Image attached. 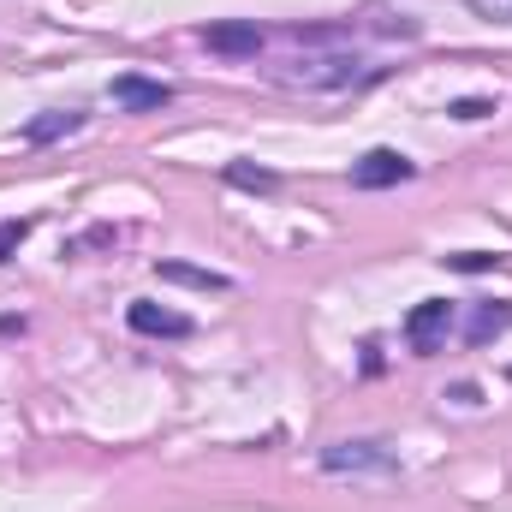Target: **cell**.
Segmentation results:
<instances>
[{
	"label": "cell",
	"mask_w": 512,
	"mask_h": 512,
	"mask_svg": "<svg viewBox=\"0 0 512 512\" xmlns=\"http://www.w3.org/2000/svg\"><path fill=\"white\" fill-rule=\"evenodd\" d=\"M322 471H334V477H393L399 453L387 441H334V447H322Z\"/></svg>",
	"instance_id": "1"
},
{
	"label": "cell",
	"mask_w": 512,
	"mask_h": 512,
	"mask_svg": "<svg viewBox=\"0 0 512 512\" xmlns=\"http://www.w3.org/2000/svg\"><path fill=\"white\" fill-rule=\"evenodd\" d=\"M358 78H370V66L352 60V54H310V60L286 66V84H304V90H346Z\"/></svg>",
	"instance_id": "2"
},
{
	"label": "cell",
	"mask_w": 512,
	"mask_h": 512,
	"mask_svg": "<svg viewBox=\"0 0 512 512\" xmlns=\"http://www.w3.org/2000/svg\"><path fill=\"white\" fill-rule=\"evenodd\" d=\"M447 328H453V304H447V298H423V304H411V316H405V346H411L417 358H429V352L447 340Z\"/></svg>",
	"instance_id": "3"
},
{
	"label": "cell",
	"mask_w": 512,
	"mask_h": 512,
	"mask_svg": "<svg viewBox=\"0 0 512 512\" xmlns=\"http://www.w3.org/2000/svg\"><path fill=\"white\" fill-rule=\"evenodd\" d=\"M108 96H114V108H126V114H161V108L173 102V84L143 78V72H120V78L108 84Z\"/></svg>",
	"instance_id": "4"
},
{
	"label": "cell",
	"mask_w": 512,
	"mask_h": 512,
	"mask_svg": "<svg viewBox=\"0 0 512 512\" xmlns=\"http://www.w3.org/2000/svg\"><path fill=\"white\" fill-rule=\"evenodd\" d=\"M411 173H417V161L399 155V149H370L364 161H352V185H358V191H387V185H399V179H411Z\"/></svg>",
	"instance_id": "5"
},
{
	"label": "cell",
	"mask_w": 512,
	"mask_h": 512,
	"mask_svg": "<svg viewBox=\"0 0 512 512\" xmlns=\"http://www.w3.org/2000/svg\"><path fill=\"white\" fill-rule=\"evenodd\" d=\"M203 42H209V54H227V60H256L262 54V30L251 18H221V24L203 30Z\"/></svg>",
	"instance_id": "6"
},
{
	"label": "cell",
	"mask_w": 512,
	"mask_h": 512,
	"mask_svg": "<svg viewBox=\"0 0 512 512\" xmlns=\"http://www.w3.org/2000/svg\"><path fill=\"white\" fill-rule=\"evenodd\" d=\"M126 322L137 334H155V340H185V334H191V316H179V310H167V304H149V298L131 304Z\"/></svg>",
	"instance_id": "7"
},
{
	"label": "cell",
	"mask_w": 512,
	"mask_h": 512,
	"mask_svg": "<svg viewBox=\"0 0 512 512\" xmlns=\"http://www.w3.org/2000/svg\"><path fill=\"white\" fill-rule=\"evenodd\" d=\"M512 328V298H495V304H477V316L465 322V340L471 346H489V340H501Z\"/></svg>",
	"instance_id": "8"
},
{
	"label": "cell",
	"mask_w": 512,
	"mask_h": 512,
	"mask_svg": "<svg viewBox=\"0 0 512 512\" xmlns=\"http://www.w3.org/2000/svg\"><path fill=\"white\" fill-rule=\"evenodd\" d=\"M155 274H161V280H173V286H197V292H227V286H233L227 274L197 268V262H155Z\"/></svg>",
	"instance_id": "9"
},
{
	"label": "cell",
	"mask_w": 512,
	"mask_h": 512,
	"mask_svg": "<svg viewBox=\"0 0 512 512\" xmlns=\"http://www.w3.org/2000/svg\"><path fill=\"white\" fill-rule=\"evenodd\" d=\"M78 126H84V114H78V108H54V114H36L18 137H24V143H54V137H72Z\"/></svg>",
	"instance_id": "10"
},
{
	"label": "cell",
	"mask_w": 512,
	"mask_h": 512,
	"mask_svg": "<svg viewBox=\"0 0 512 512\" xmlns=\"http://www.w3.org/2000/svg\"><path fill=\"white\" fill-rule=\"evenodd\" d=\"M227 179H233V185H245V191H274V185H280L268 167H251V161H227Z\"/></svg>",
	"instance_id": "11"
},
{
	"label": "cell",
	"mask_w": 512,
	"mask_h": 512,
	"mask_svg": "<svg viewBox=\"0 0 512 512\" xmlns=\"http://www.w3.org/2000/svg\"><path fill=\"white\" fill-rule=\"evenodd\" d=\"M30 227H36L30 215H12V221H0V262H12V251L30 239Z\"/></svg>",
	"instance_id": "12"
},
{
	"label": "cell",
	"mask_w": 512,
	"mask_h": 512,
	"mask_svg": "<svg viewBox=\"0 0 512 512\" xmlns=\"http://www.w3.org/2000/svg\"><path fill=\"white\" fill-rule=\"evenodd\" d=\"M447 262H453L459 274H483V268H501L507 256L501 251H459V256H447Z\"/></svg>",
	"instance_id": "13"
},
{
	"label": "cell",
	"mask_w": 512,
	"mask_h": 512,
	"mask_svg": "<svg viewBox=\"0 0 512 512\" xmlns=\"http://www.w3.org/2000/svg\"><path fill=\"white\" fill-rule=\"evenodd\" d=\"M447 114H453V120H489V114H495V102H489V96H465V102H453Z\"/></svg>",
	"instance_id": "14"
},
{
	"label": "cell",
	"mask_w": 512,
	"mask_h": 512,
	"mask_svg": "<svg viewBox=\"0 0 512 512\" xmlns=\"http://www.w3.org/2000/svg\"><path fill=\"white\" fill-rule=\"evenodd\" d=\"M477 18H495V24H512V0H471Z\"/></svg>",
	"instance_id": "15"
}]
</instances>
